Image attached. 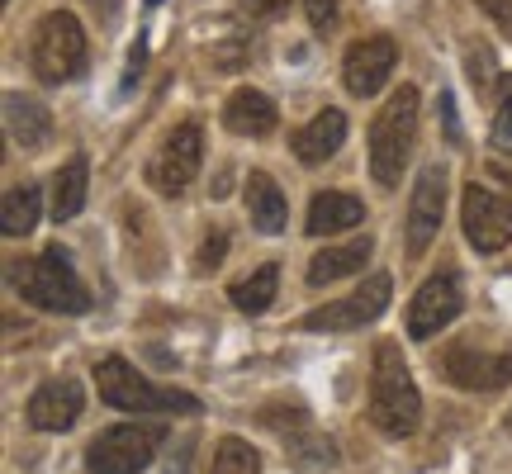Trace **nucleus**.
I'll list each match as a JSON object with an SVG mask.
<instances>
[{"label":"nucleus","mask_w":512,"mask_h":474,"mask_svg":"<svg viewBox=\"0 0 512 474\" xmlns=\"http://www.w3.org/2000/svg\"><path fill=\"white\" fill-rule=\"evenodd\" d=\"M370 422L380 427L384 437H413L422 422V394L408 361L394 342L375 347V375H370Z\"/></svg>","instance_id":"1"},{"label":"nucleus","mask_w":512,"mask_h":474,"mask_svg":"<svg viewBox=\"0 0 512 474\" xmlns=\"http://www.w3.org/2000/svg\"><path fill=\"white\" fill-rule=\"evenodd\" d=\"M418 143V91L413 86H399L389 95L370 124V176L394 190L403 181V166H408V152Z\"/></svg>","instance_id":"2"},{"label":"nucleus","mask_w":512,"mask_h":474,"mask_svg":"<svg viewBox=\"0 0 512 474\" xmlns=\"http://www.w3.org/2000/svg\"><path fill=\"white\" fill-rule=\"evenodd\" d=\"M10 285H15L29 304L48 313H86L91 309V290L81 285V275L72 271V256L62 247H48V252L29 256L10 266Z\"/></svg>","instance_id":"3"},{"label":"nucleus","mask_w":512,"mask_h":474,"mask_svg":"<svg viewBox=\"0 0 512 474\" xmlns=\"http://www.w3.org/2000/svg\"><path fill=\"white\" fill-rule=\"evenodd\" d=\"M95 389L110 408H124V413H200V399L195 394H181V389H162V384L143 380L124 356H105L95 365Z\"/></svg>","instance_id":"4"},{"label":"nucleus","mask_w":512,"mask_h":474,"mask_svg":"<svg viewBox=\"0 0 512 474\" xmlns=\"http://www.w3.org/2000/svg\"><path fill=\"white\" fill-rule=\"evenodd\" d=\"M29 57H34V72L43 76L48 86H62V81H72V76L86 67V29L76 24V15L53 10V15L38 19Z\"/></svg>","instance_id":"5"},{"label":"nucleus","mask_w":512,"mask_h":474,"mask_svg":"<svg viewBox=\"0 0 512 474\" xmlns=\"http://www.w3.org/2000/svg\"><path fill=\"white\" fill-rule=\"evenodd\" d=\"M162 446V427L157 422H119L105 427L100 437L86 446V470L91 474H143Z\"/></svg>","instance_id":"6"},{"label":"nucleus","mask_w":512,"mask_h":474,"mask_svg":"<svg viewBox=\"0 0 512 474\" xmlns=\"http://www.w3.org/2000/svg\"><path fill=\"white\" fill-rule=\"evenodd\" d=\"M204 162V133L200 124H181L166 133V143L157 147V157L147 162V181L157 195H181L185 185L200 176Z\"/></svg>","instance_id":"7"},{"label":"nucleus","mask_w":512,"mask_h":474,"mask_svg":"<svg viewBox=\"0 0 512 474\" xmlns=\"http://www.w3.org/2000/svg\"><path fill=\"white\" fill-rule=\"evenodd\" d=\"M389 275H370L366 285L356 294H347V299H337V304H323V309L304 313V332H356L366 328V323H375L384 313V304H389Z\"/></svg>","instance_id":"8"},{"label":"nucleus","mask_w":512,"mask_h":474,"mask_svg":"<svg viewBox=\"0 0 512 474\" xmlns=\"http://www.w3.org/2000/svg\"><path fill=\"white\" fill-rule=\"evenodd\" d=\"M460 223L479 252H503L512 242V200L494 195L489 185H470L460 200Z\"/></svg>","instance_id":"9"},{"label":"nucleus","mask_w":512,"mask_h":474,"mask_svg":"<svg viewBox=\"0 0 512 474\" xmlns=\"http://www.w3.org/2000/svg\"><path fill=\"white\" fill-rule=\"evenodd\" d=\"M465 309V294H460V275L456 271H441L432 275L418 294H413V304H408V337H437L441 328H451Z\"/></svg>","instance_id":"10"},{"label":"nucleus","mask_w":512,"mask_h":474,"mask_svg":"<svg viewBox=\"0 0 512 474\" xmlns=\"http://www.w3.org/2000/svg\"><path fill=\"white\" fill-rule=\"evenodd\" d=\"M441 370H446V380L460 384V389H503L512 380V351H484L475 342H456V347H446L441 356Z\"/></svg>","instance_id":"11"},{"label":"nucleus","mask_w":512,"mask_h":474,"mask_svg":"<svg viewBox=\"0 0 512 474\" xmlns=\"http://www.w3.org/2000/svg\"><path fill=\"white\" fill-rule=\"evenodd\" d=\"M441 214H446V166L432 162L422 166L408 204V256H422L432 247V237L441 233Z\"/></svg>","instance_id":"12"},{"label":"nucleus","mask_w":512,"mask_h":474,"mask_svg":"<svg viewBox=\"0 0 512 474\" xmlns=\"http://www.w3.org/2000/svg\"><path fill=\"white\" fill-rule=\"evenodd\" d=\"M394 67H399V48H394V38H361V43H351L347 48V62H342V81H347L351 95H375L394 76Z\"/></svg>","instance_id":"13"},{"label":"nucleus","mask_w":512,"mask_h":474,"mask_svg":"<svg viewBox=\"0 0 512 474\" xmlns=\"http://www.w3.org/2000/svg\"><path fill=\"white\" fill-rule=\"evenodd\" d=\"M76 418H81V384L76 380H48L43 389H34L29 427H38V432H67Z\"/></svg>","instance_id":"14"},{"label":"nucleus","mask_w":512,"mask_h":474,"mask_svg":"<svg viewBox=\"0 0 512 474\" xmlns=\"http://www.w3.org/2000/svg\"><path fill=\"white\" fill-rule=\"evenodd\" d=\"M342 143H347V114L323 110V114H313L309 124L294 133V157H299L304 166H323Z\"/></svg>","instance_id":"15"},{"label":"nucleus","mask_w":512,"mask_h":474,"mask_svg":"<svg viewBox=\"0 0 512 474\" xmlns=\"http://www.w3.org/2000/svg\"><path fill=\"white\" fill-rule=\"evenodd\" d=\"M242 200H247V214H252V228H256V233H285L290 204H285L280 185H275L266 171H252V176H247Z\"/></svg>","instance_id":"16"},{"label":"nucleus","mask_w":512,"mask_h":474,"mask_svg":"<svg viewBox=\"0 0 512 474\" xmlns=\"http://www.w3.org/2000/svg\"><path fill=\"white\" fill-rule=\"evenodd\" d=\"M275 100L266 91H238L228 105H223V124L233 128V133H242V138H266L275 128Z\"/></svg>","instance_id":"17"},{"label":"nucleus","mask_w":512,"mask_h":474,"mask_svg":"<svg viewBox=\"0 0 512 474\" xmlns=\"http://www.w3.org/2000/svg\"><path fill=\"white\" fill-rule=\"evenodd\" d=\"M5 128H10V138H15L19 147H43L48 138H53V114L43 110L38 100H29V95H5Z\"/></svg>","instance_id":"18"},{"label":"nucleus","mask_w":512,"mask_h":474,"mask_svg":"<svg viewBox=\"0 0 512 474\" xmlns=\"http://www.w3.org/2000/svg\"><path fill=\"white\" fill-rule=\"evenodd\" d=\"M361 219H366L361 200H356V195H342V190L313 195V204H309V233H313V237L347 233V228H356Z\"/></svg>","instance_id":"19"},{"label":"nucleus","mask_w":512,"mask_h":474,"mask_svg":"<svg viewBox=\"0 0 512 474\" xmlns=\"http://www.w3.org/2000/svg\"><path fill=\"white\" fill-rule=\"evenodd\" d=\"M370 252H375L370 237H356V242H342V247L318 252L309 261V285H332V280H342V275H356L370 261Z\"/></svg>","instance_id":"20"},{"label":"nucleus","mask_w":512,"mask_h":474,"mask_svg":"<svg viewBox=\"0 0 512 474\" xmlns=\"http://www.w3.org/2000/svg\"><path fill=\"white\" fill-rule=\"evenodd\" d=\"M43 219V195H38V185H15L5 204H0V233L5 237H24L34 233V223Z\"/></svg>","instance_id":"21"},{"label":"nucleus","mask_w":512,"mask_h":474,"mask_svg":"<svg viewBox=\"0 0 512 474\" xmlns=\"http://www.w3.org/2000/svg\"><path fill=\"white\" fill-rule=\"evenodd\" d=\"M86 176H91V166L86 157H72V162L57 171L53 181V219H76L81 209H86Z\"/></svg>","instance_id":"22"},{"label":"nucleus","mask_w":512,"mask_h":474,"mask_svg":"<svg viewBox=\"0 0 512 474\" xmlns=\"http://www.w3.org/2000/svg\"><path fill=\"white\" fill-rule=\"evenodd\" d=\"M275 290H280V271L275 266H256L247 280H238L233 285V304H238L242 313H266L275 304Z\"/></svg>","instance_id":"23"},{"label":"nucleus","mask_w":512,"mask_h":474,"mask_svg":"<svg viewBox=\"0 0 512 474\" xmlns=\"http://www.w3.org/2000/svg\"><path fill=\"white\" fill-rule=\"evenodd\" d=\"M209 474H261V456H256L252 441L223 437L219 451H214V465H209Z\"/></svg>","instance_id":"24"},{"label":"nucleus","mask_w":512,"mask_h":474,"mask_svg":"<svg viewBox=\"0 0 512 474\" xmlns=\"http://www.w3.org/2000/svg\"><path fill=\"white\" fill-rule=\"evenodd\" d=\"M489 143H494L498 152H512V76H503V86H498V110H494Z\"/></svg>","instance_id":"25"},{"label":"nucleus","mask_w":512,"mask_h":474,"mask_svg":"<svg viewBox=\"0 0 512 474\" xmlns=\"http://www.w3.org/2000/svg\"><path fill=\"white\" fill-rule=\"evenodd\" d=\"M304 10H309V24L318 34H328L337 24V0H304Z\"/></svg>","instance_id":"26"},{"label":"nucleus","mask_w":512,"mask_h":474,"mask_svg":"<svg viewBox=\"0 0 512 474\" xmlns=\"http://www.w3.org/2000/svg\"><path fill=\"white\" fill-rule=\"evenodd\" d=\"M475 5H479V10H484L489 19H494L503 34L512 38V0H475Z\"/></svg>","instance_id":"27"},{"label":"nucleus","mask_w":512,"mask_h":474,"mask_svg":"<svg viewBox=\"0 0 512 474\" xmlns=\"http://www.w3.org/2000/svg\"><path fill=\"white\" fill-rule=\"evenodd\" d=\"M242 10L256 19H271V15H280V10H290V0H242Z\"/></svg>","instance_id":"28"},{"label":"nucleus","mask_w":512,"mask_h":474,"mask_svg":"<svg viewBox=\"0 0 512 474\" xmlns=\"http://www.w3.org/2000/svg\"><path fill=\"white\" fill-rule=\"evenodd\" d=\"M223 252H228V237H223V233H214V237H209V242H204L200 266H204V271H209V266H219V261H223Z\"/></svg>","instance_id":"29"},{"label":"nucleus","mask_w":512,"mask_h":474,"mask_svg":"<svg viewBox=\"0 0 512 474\" xmlns=\"http://www.w3.org/2000/svg\"><path fill=\"white\" fill-rule=\"evenodd\" d=\"M190 470V446H181V456H171V465H166V474H185Z\"/></svg>","instance_id":"30"},{"label":"nucleus","mask_w":512,"mask_h":474,"mask_svg":"<svg viewBox=\"0 0 512 474\" xmlns=\"http://www.w3.org/2000/svg\"><path fill=\"white\" fill-rule=\"evenodd\" d=\"M508 427H512V418H508Z\"/></svg>","instance_id":"31"}]
</instances>
